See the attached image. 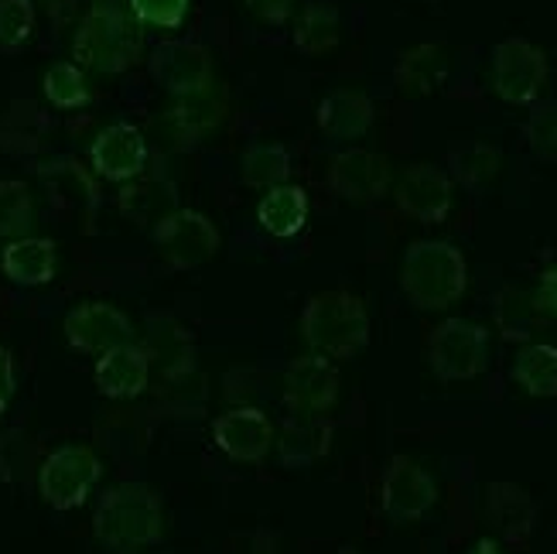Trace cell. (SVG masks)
I'll use <instances>...</instances> for the list:
<instances>
[{
    "mask_svg": "<svg viewBox=\"0 0 557 554\" xmlns=\"http://www.w3.org/2000/svg\"><path fill=\"white\" fill-rule=\"evenodd\" d=\"M490 83L510 107L534 103L547 86V56L527 38H503L490 59Z\"/></svg>",
    "mask_w": 557,
    "mask_h": 554,
    "instance_id": "52a82bcc",
    "label": "cell"
},
{
    "mask_svg": "<svg viewBox=\"0 0 557 554\" xmlns=\"http://www.w3.org/2000/svg\"><path fill=\"white\" fill-rule=\"evenodd\" d=\"M428 367L445 383L475 380L490 367V329L472 319H445L434 325L428 340Z\"/></svg>",
    "mask_w": 557,
    "mask_h": 554,
    "instance_id": "8992f818",
    "label": "cell"
},
{
    "mask_svg": "<svg viewBox=\"0 0 557 554\" xmlns=\"http://www.w3.org/2000/svg\"><path fill=\"white\" fill-rule=\"evenodd\" d=\"M14 394H17V367H14L11 349L0 346V411H8Z\"/></svg>",
    "mask_w": 557,
    "mask_h": 554,
    "instance_id": "8d00e7d4",
    "label": "cell"
},
{
    "mask_svg": "<svg viewBox=\"0 0 557 554\" xmlns=\"http://www.w3.org/2000/svg\"><path fill=\"white\" fill-rule=\"evenodd\" d=\"M257 223L277 239L298 236L308 223V192L290 182L263 192V199L257 206Z\"/></svg>",
    "mask_w": 557,
    "mask_h": 554,
    "instance_id": "603a6c76",
    "label": "cell"
},
{
    "mask_svg": "<svg viewBox=\"0 0 557 554\" xmlns=\"http://www.w3.org/2000/svg\"><path fill=\"white\" fill-rule=\"evenodd\" d=\"M35 226V196L17 178H0V239L28 236Z\"/></svg>",
    "mask_w": 557,
    "mask_h": 554,
    "instance_id": "1f68e13d",
    "label": "cell"
},
{
    "mask_svg": "<svg viewBox=\"0 0 557 554\" xmlns=\"http://www.w3.org/2000/svg\"><path fill=\"white\" fill-rule=\"evenodd\" d=\"M212 442L233 463L257 466L274 448V424L257 407H233L212 421Z\"/></svg>",
    "mask_w": 557,
    "mask_h": 554,
    "instance_id": "9a60e30c",
    "label": "cell"
},
{
    "mask_svg": "<svg viewBox=\"0 0 557 554\" xmlns=\"http://www.w3.org/2000/svg\"><path fill=\"white\" fill-rule=\"evenodd\" d=\"M72 59L79 69L120 76L144 59L140 21L127 8H89L72 38Z\"/></svg>",
    "mask_w": 557,
    "mask_h": 554,
    "instance_id": "3957f363",
    "label": "cell"
},
{
    "mask_svg": "<svg viewBox=\"0 0 557 554\" xmlns=\"http://www.w3.org/2000/svg\"><path fill=\"white\" fill-rule=\"evenodd\" d=\"M41 89H45V100L52 103V107H59V110H79V107H86L92 100L86 72L76 62L48 65L45 79H41Z\"/></svg>",
    "mask_w": 557,
    "mask_h": 554,
    "instance_id": "4dcf8cb0",
    "label": "cell"
},
{
    "mask_svg": "<svg viewBox=\"0 0 557 554\" xmlns=\"http://www.w3.org/2000/svg\"><path fill=\"white\" fill-rule=\"evenodd\" d=\"M92 534L113 554H140L164 534V507L148 483H116L92 514Z\"/></svg>",
    "mask_w": 557,
    "mask_h": 554,
    "instance_id": "6da1fadb",
    "label": "cell"
},
{
    "mask_svg": "<svg viewBox=\"0 0 557 554\" xmlns=\"http://www.w3.org/2000/svg\"><path fill=\"white\" fill-rule=\"evenodd\" d=\"M244 4L268 24H284L295 11V0H244Z\"/></svg>",
    "mask_w": 557,
    "mask_h": 554,
    "instance_id": "74e56055",
    "label": "cell"
},
{
    "mask_svg": "<svg viewBox=\"0 0 557 554\" xmlns=\"http://www.w3.org/2000/svg\"><path fill=\"white\" fill-rule=\"evenodd\" d=\"M448 76V59H445V48L442 45H414L407 48L400 56L397 69H394V79L400 86V93L407 96H424L434 93Z\"/></svg>",
    "mask_w": 557,
    "mask_h": 554,
    "instance_id": "d4e9b609",
    "label": "cell"
},
{
    "mask_svg": "<svg viewBox=\"0 0 557 554\" xmlns=\"http://www.w3.org/2000/svg\"><path fill=\"white\" fill-rule=\"evenodd\" d=\"M544 322H547V311H544L537 292H527V287H503L496 295V329L503 332V340L527 343Z\"/></svg>",
    "mask_w": 557,
    "mask_h": 554,
    "instance_id": "cb8c5ba5",
    "label": "cell"
},
{
    "mask_svg": "<svg viewBox=\"0 0 557 554\" xmlns=\"http://www.w3.org/2000/svg\"><path fill=\"white\" fill-rule=\"evenodd\" d=\"M92 380H96V391L103 397L134 401L148 391V383H151V356H148V349H140L134 343L110 349L96 359Z\"/></svg>",
    "mask_w": 557,
    "mask_h": 554,
    "instance_id": "e0dca14e",
    "label": "cell"
},
{
    "mask_svg": "<svg viewBox=\"0 0 557 554\" xmlns=\"http://www.w3.org/2000/svg\"><path fill=\"white\" fill-rule=\"evenodd\" d=\"M0 268H4L8 281L21 287H38L48 284L59 271V247L55 239L45 236H17L0 254Z\"/></svg>",
    "mask_w": 557,
    "mask_h": 554,
    "instance_id": "d6986e66",
    "label": "cell"
},
{
    "mask_svg": "<svg viewBox=\"0 0 557 554\" xmlns=\"http://www.w3.org/2000/svg\"><path fill=\"white\" fill-rule=\"evenodd\" d=\"M127 0H92V8H124Z\"/></svg>",
    "mask_w": 557,
    "mask_h": 554,
    "instance_id": "60d3db41",
    "label": "cell"
},
{
    "mask_svg": "<svg viewBox=\"0 0 557 554\" xmlns=\"http://www.w3.org/2000/svg\"><path fill=\"white\" fill-rule=\"evenodd\" d=\"M151 79L172 96H191L212 86V56L196 41H161L151 59Z\"/></svg>",
    "mask_w": 557,
    "mask_h": 554,
    "instance_id": "7c38bea8",
    "label": "cell"
},
{
    "mask_svg": "<svg viewBox=\"0 0 557 554\" xmlns=\"http://www.w3.org/2000/svg\"><path fill=\"white\" fill-rule=\"evenodd\" d=\"M277 455L284 469H308L332 448V424L325 418H290L281 431Z\"/></svg>",
    "mask_w": 557,
    "mask_h": 554,
    "instance_id": "44dd1931",
    "label": "cell"
},
{
    "mask_svg": "<svg viewBox=\"0 0 557 554\" xmlns=\"http://www.w3.org/2000/svg\"><path fill=\"white\" fill-rule=\"evenodd\" d=\"M469 554H503V551L496 547V541H490V538H482V541H479V544H475V547H472Z\"/></svg>",
    "mask_w": 557,
    "mask_h": 554,
    "instance_id": "ab89813d",
    "label": "cell"
},
{
    "mask_svg": "<svg viewBox=\"0 0 557 554\" xmlns=\"http://www.w3.org/2000/svg\"><path fill=\"white\" fill-rule=\"evenodd\" d=\"M226 113V100L223 93L209 86L202 93H191V96H182L178 107L172 110V116H168V124H175L178 137H185L188 144L199 140L202 134L215 131L220 127V120Z\"/></svg>",
    "mask_w": 557,
    "mask_h": 554,
    "instance_id": "4316f807",
    "label": "cell"
},
{
    "mask_svg": "<svg viewBox=\"0 0 557 554\" xmlns=\"http://www.w3.org/2000/svg\"><path fill=\"white\" fill-rule=\"evenodd\" d=\"M239 178L257 192H271L277 185H287L290 178V155L284 144L257 140L239 155Z\"/></svg>",
    "mask_w": 557,
    "mask_h": 554,
    "instance_id": "484cf974",
    "label": "cell"
},
{
    "mask_svg": "<svg viewBox=\"0 0 557 554\" xmlns=\"http://www.w3.org/2000/svg\"><path fill=\"white\" fill-rule=\"evenodd\" d=\"M301 335L311 353L349 359L370 343V311L352 292H322L301 311Z\"/></svg>",
    "mask_w": 557,
    "mask_h": 554,
    "instance_id": "277c9868",
    "label": "cell"
},
{
    "mask_svg": "<svg viewBox=\"0 0 557 554\" xmlns=\"http://www.w3.org/2000/svg\"><path fill=\"white\" fill-rule=\"evenodd\" d=\"M486 514L506 541H527L537 524V503L517 483H493L486 496Z\"/></svg>",
    "mask_w": 557,
    "mask_h": 554,
    "instance_id": "7402d4cb",
    "label": "cell"
},
{
    "mask_svg": "<svg viewBox=\"0 0 557 554\" xmlns=\"http://www.w3.org/2000/svg\"><path fill=\"white\" fill-rule=\"evenodd\" d=\"M103 476V463L89 445H59L38 466V493L52 510H76Z\"/></svg>",
    "mask_w": 557,
    "mask_h": 554,
    "instance_id": "5b68a950",
    "label": "cell"
},
{
    "mask_svg": "<svg viewBox=\"0 0 557 554\" xmlns=\"http://www.w3.org/2000/svg\"><path fill=\"white\" fill-rule=\"evenodd\" d=\"M394 202L404 216L418 223H442L451 212L455 185L448 172L434 164H410L394 182Z\"/></svg>",
    "mask_w": 557,
    "mask_h": 554,
    "instance_id": "5bb4252c",
    "label": "cell"
},
{
    "mask_svg": "<svg viewBox=\"0 0 557 554\" xmlns=\"http://www.w3.org/2000/svg\"><path fill=\"white\" fill-rule=\"evenodd\" d=\"M527 144L537 158H557V103H541L527 120Z\"/></svg>",
    "mask_w": 557,
    "mask_h": 554,
    "instance_id": "e575fe53",
    "label": "cell"
},
{
    "mask_svg": "<svg viewBox=\"0 0 557 554\" xmlns=\"http://www.w3.org/2000/svg\"><path fill=\"white\" fill-rule=\"evenodd\" d=\"M127 11L151 28H182L188 14V0H127Z\"/></svg>",
    "mask_w": 557,
    "mask_h": 554,
    "instance_id": "d590c367",
    "label": "cell"
},
{
    "mask_svg": "<svg viewBox=\"0 0 557 554\" xmlns=\"http://www.w3.org/2000/svg\"><path fill=\"white\" fill-rule=\"evenodd\" d=\"M400 287L407 301L421 311H445L469 287L466 257L448 239H418L404 250Z\"/></svg>",
    "mask_w": 557,
    "mask_h": 554,
    "instance_id": "7a4b0ae2",
    "label": "cell"
},
{
    "mask_svg": "<svg viewBox=\"0 0 557 554\" xmlns=\"http://www.w3.org/2000/svg\"><path fill=\"white\" fill-rule=\"evenodd\" d=\"M537 298H541V305H544L547 316H550V319H557V263L541 274V284H537Z\"/></svg>",
    "mask_w": 557,
    "mask_h": 554,
    "instance_id": "f35d334b",
    "label": "cell"
},
{
    "mask_svg": "<svg viewBox=\"0 0 557 554\" xmlns=\"http://www.w3.org/2000/svg\"><path fill=\"white\" fill-rule=\"evenodd\" d=\"M499 172V151L490 144H472V148L455 155V175L458 182H466L469 188L490 185Z\"/></svg>",
    "mask_w": 557,
    "mask_h": 554,
    "instance_id": "d6a6232c",
    "label": "cell"
},
{
    "mask_svg": "<svg viewBox=\"0 0 557 554\" xmlns=\"http://www.w3.org/2000/svg\"><path fill=\"white\" fill-rule=\"evenodd\" d=\"M314 120L329 140H359L370 134L376 107L362 89H332L319 103Z\"/></svg>",
    "mask_w": 557,
    "mask_h": 554,
    "instance_id": "ac0fdd59",
    "label": "cell"
},
{
    "mask_svg": "<svg viewBox=\"0 0 557 554\" xmlns=\"http://www.w3.org/2000/svg\"><path fill=\"white\" fill-rule=\"evenodd\" d=\"M513 380L530 397H557V346L527 343L513 359Z\"/></svg>",
    "mask_w": 557,
    "mask_h": 554,
    "instance_id": "f1b7e54d",
    "label": "cell"
},
{
    "mask_svg": "<svg viewBox=\"0 0 557 554\" xmlns=\"http://www.w3.org/2000/svg\"><path fill=\"white\" fill-rule=\"evenodd\" d=\"M41 182L52 192V199L59 206H72V209H92L100 202V192H96V182L89 178L86 168H79L76 161L59 158L52 164H41Z\"/></svg>",
    "mask_w": 557,
    "mask_h": 554,
    "instance_id": "83f0119b",
    "label": "cell"
},
{
    "mask_svg": "<svg viewBox=\"0 0 557 554\" xmlns=\"http://www.w3.org/2000/svg\"><path fill=\"white\" fill-rule=\"evenodd\" d=\"M154 244H158L168 268L196 271L220 254L223 236L206 212L182 206L154 226Z\"/></svg>",
    "mask_w": 557,
    "mask_h": 554,
    "instance_id": "ba28073f",
    "label": "cell"
},
{
    "mask_svg": "<svg viewBox=\"0 0 557 554\" xmlns=\"http://www.w3.org/2000/svg\"><path fill=\"white\" fill-rule=\"evenodd\" d=\"M35 32L32 0H0V48H17Z\"/></svg>",
    "mask_w": 557,
    "mask_h": 554,
    "instance_id": "836d02e7",
    "label": "cell"
},
{
    "mask_svg": "<svg viewBox=\"0 0 557 554\" xmlns=\"http://www.w3.org/2000/svg\"><path fill=\"white\" fill-rule=\"evenodd\" d=\"M343 38V17L332 4H308L295 21V48L305 56H325Z\"/></svg>",
    "mask_w": 557,
    "mask_h": 554,
    "instance_id": "f546056e",
    "label": "cell"
},
{
    "mask_svg": "<svg viewBox=\"0 0 557 554\" xmlns=\"http://www.w3.org/2000/svg\"><path fill=\"white\" fill-rule=\"evenodd\" d=\"M92 172L107 182H134L148 164V140L134 124H110L89 144Z\"/></svg>",
    "mask_w": 557,
    "mask_h": 554,
    "instance_id": "2e32d148",
    "label": "cell"
},
{
    "mask_svg": "<svg viewBox=\"0 0 557 554\" xmlns=\"http://www.w3.org/2000/svg\"><path fill=\"white\" fill-rule=\"evenodd\" d=\"M338 370L319 353L295 359L284 373V404L295 418H325L338 404Z\"/></svg>",
    "mask_w": 557,
    "mask_h": 554,
    "instance_id": "8fae6325",
    "label": "cell"
},
{
    "mask_svg": "<svg viewBox=\"0 0 557 554\" xmlns=\"http://www.w3.org/2000/svg\"><path fill=\"white\" fill-rule=\"evenodd\" d=\"M175 209H182L178 185L168 178H134L124 185V192H120V212H124L134 226L154 230Z\"/></svg>",
    "mask_w": 557,
    "mask_h": 554,
    "instance_id": "ffe728a7",
    "label": "cell"
},
{
    "mask_svg": "<svg viewBox=\"0 0 557 554\" xmlns=\"http://www.w3.org/2000/svg\"><path fill=\"white\" fill-rule=\"evenodd\" d=\"M391 161L367 148H346L329 161V185L346 202H376L391 192Z\"/></svg>",
    "mask_w": 557,
    "mask_h": 554,
    "instance_id": "4fadbf2b",
    "label": "cell"
},
{
    "mask_svg": "<svg viewBox=\"0 0 557 554\" xmlns=\"http://www.w3.org/2000/svg\"><path fill=\"white\" fill-rule=\"evenodd\" d=\"M338 554H362V551H356V547H343V551H338Z\"/></svg>",
    "mask_w": 557,
    "mask_h": 554,
    "instance_id": "b9f144b4",
    "label": "cell"
},
{
    "mask_svg": "<svg viewBox=\"0 0 557 554\" xmlns=\"http://www.w3.org/2000/svg\"><path fill=\"white\" fill-rule=\"evenodd\" d=\"M65 343L86 356H103L110 349L134 343V322L127 311H120L110 301H83L62 322Z\"/></svg>",
    "mask_w": 557,
    "mask_h": 554,
    "instance_id": "30bf717a",
    "label": "cell"
},
{
    "mask_svg": "<svg viewBox=\"0 0 557 554\" xmlns=\"http://www.w3.org/2000/svg\"><path fill=\"white\" fill-rule=\"evenodd\" d=\"M434 500H438V483L434 476L414 463L410 455H394L391 466L383 472V487H380V507L391 524H414L421 520Z\"/></svg>",
    "mask_w": 557,
    "mask_h": 554,
    "instance_id": "9c48e42d",
    "label": "cell"
}]
</instances>
